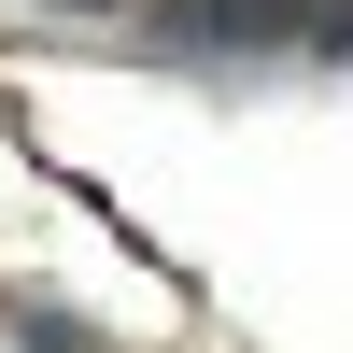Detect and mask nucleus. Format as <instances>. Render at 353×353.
I'll return each mask as SVG.
<instances>
[{
  "label": "nucleus",
  "instance_id": "obj_1",
  "mask_svg": "<svg viewBox=\"0 0 353 353\" xmlns=\"http://www.w3.org/2000/svg\"><path fill=\"white\" fill-rule=\"evenodd\" d=\"M85 14H156V0H85Z\"/></svg>",
  "mask_w": 353,
  "mask_h": 353
}]
</instances>
